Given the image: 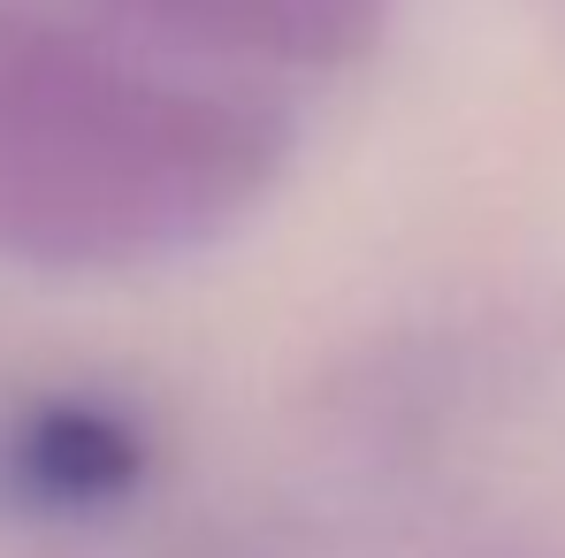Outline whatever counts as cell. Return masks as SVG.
<instances>
[{"instance_id": "7a4b0ae2", "label": "cell", "mask_w": 565, "mask_h": 558, "mask_svg": "<svg viewBox=\"0 0 565 558\" xmlns=\"http://www.w3.org/2000/svg\"><path fill=\"white\" fill-rule=\"evenodd\" d=\"M99 8L153 46L268 70L352 62L382 31V0H99Z\"/></svg>"}, {"instance_id": "6da1fadb", "label": "cell", "mask_w": 565, "mask_h": 558, "mask_svg": "<svg viewBox=\"0 0 565 558\" xmlns=\"http://www.w3.org/2000/svg\"><path fill=\"white\" fill-rule=\"evenodd\" d=\"M282 154L290 123L268 99L0 8V261L138 269L184 253L276 185Z\"/></svg>"}, {"instance_id": "3957f363", "label": "cell", "mask_w": 565, "mask_h": 558, "mask_svg": "<svg viewBox=\"0 0 565 558\" xmlns=\"http://www.w3.org/2000/svg\"><path fill=\"white\" fill-rule=\"evenodd\" d=\"M146 474V436L99 398H39L0 429V482L39 513L115 505Z\"/></svg>"}]
</instances>
